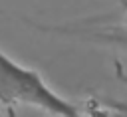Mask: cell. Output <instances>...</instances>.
<instances>
[{"label":"cell","instance_id":"obj_4","mask_svg":"<svg viewBox=\"0 0 127 117\" xmlns=\"http://www.w3.org/2000/svg\"><path fill=\"white\" fill-rule=\"evenodd\" d=\"M0 117H4V115H2V111H0Z\"/></svg>","mask_w":127,"mask_h":117},{"label":"cell","instance_id":"obj_2","mask_svg":"<svg viewBox=\"0 0 127 117\" xmlns=\"http://www.w3.org/2000/svg\"><path fill=\"white\" fill-rule=\"evenodd\" d=\"M107 105L115 117H127V101H107Z\"/></svg>","mask_w":127,"mask_h":117},{"label":"cell","instance_id":"obj_3","mask_svg":"<svg viewBox=\"0 0 127 117\" xmlns=\"http://www.w3.org/2000/svg\"><path fill=\"white\" fill-rule=\"evenodd\" d=\"M115 71H117V77L127 85V71H123V69H121V65H115Z\"/></svg>","mask_w":127,"mask_h":117},{"label":"cell","instance_id":"obj_1","mask_svg":"<svg viewBox=\"0 0 127 117\" xmlns=\"http://www.w3.org/2000/svg\"><path fill=\"white\" fill-rule=\"evenodd\" d=\"M0 103L4 107L30 105L54 117H85L79 107L58 95L44 77L0 50Z\"/></svg>","mask_w":127,"mask_h":117}]
</instances>
